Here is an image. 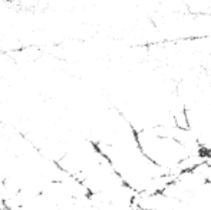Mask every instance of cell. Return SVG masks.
Returning a JSON list of instances; mask_svg holds the SVG:
<instances>
[{"instance_id": "1", "label": "cell", "mask_w": 211, "mask_h": 210, "mask_svg": "<svg viewBox=\"0 0 211 210\" xmlns=\"http://www.w3.org/2000/svg\"><path fill=\"white\" fill-rule=\"evenodd\" d=\"M185 127L193 132L205 154L211 151V104L194 105L184 109Z\"/></svg>"}]
</instances>
